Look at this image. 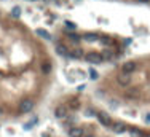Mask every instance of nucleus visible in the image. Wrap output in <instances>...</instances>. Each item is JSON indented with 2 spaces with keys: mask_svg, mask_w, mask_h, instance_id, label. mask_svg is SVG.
Returning <instances> with one entry per match:
<instances>
[{
  "mask_svg": "<svg viewBox=\"0 0 150 137\" xmlns=\"http://www.w3.org/2000/svg\"><path fill=\"white\" fill-rule=\"evenodd\" d=\"M130 134H131V137H144V132L139 129H131Z\"/></svg>",
  "mask_w": 150,
  "mask_h": 137,
  "instance_id": "nucleus-16",
  "label": "nucleus"
},
{
  "mask_svg": "<svg viewBox=\"0 0 150 137\" xmlns=\"http://www.w3.org/2000/svg\"><path fill=\"white\" fill-rule=\"evenodd\" d=\"M2 112H3V109H2V107H0V115H2Z\"/></svg>",
  "mask_w": 150,
  "mask_h": 137,
  "instance_id": "nucleus-25",
  "label": "nucleus"
},
{
  "mask_svg": "<svg viewBox=\"0 0 150 137\" xmlns=\"http://www.w3.org/2000/svg\"><path fill=\"white\" fill-rule=\"evenodd\" d=\"M101 56H102V59H112L113 53L112 51H104V54H101Z\"/></svg>",
  "mask_w": 150,
  "mask_h": 137,
  "instance_id": "nucleus-20",
  "label": "nucleus"
},
{
  "mask_svg": "<svg viewBox=\"0 0 150 137\" xmlns=\"http://www.w3.org/2000/svg\"><path fill=\"white\" fill-rule=\"evenodd\" d=\"M24 129H26V131H29V129H32V123H27V124H24Z\"/></svg>",
  "mask_w": 150,
  "mask_h": 137,
  "instance_id": "nucleus-22",
  "label": "nucleus"
},
{
  "mask_svg": "<svg viewBox=\"0 0 150 137\" xmlns=\"http://www.w3.org/2000/svg\"><path fill=\"white\" fill-rule=\"evenodd\" d=\"M50 68H51V65L45 64V65H43V72H50Z\"/></svg>",
  "mask_w": 150,
  "mask_h": 137,
  "instance_id": "nucleus-23",
  "label": "nucleus"
},
{
  "mask_svg": "<svg viewBox=\"0 0 150 137\" xmlns=\"http://www.w3.org/2000/svg\"><path fill=\"white\" fill-rule=\"evenodd\" d=\"M32 109H34V100H32V99H24V100H21L19 107H18L19 113H29Z\"/></svg>",
  "mask_w": 150,
  "mask_h": 137,
  "instance_id": "nucleus-1",
  "label": "nucleus"
},
{
  "mask_svg": "<svg viewBox=\"0 0 150 137\" xmlns=\"http://www.w3.org/2000/svg\"><path fill=\"white\" fill-rule=\"evenodd\" d=\"M89 77H91V80H97L99 78V73L96 72L94 68H89Z\"/></svg>",
  "mask_w": 150,
  "mask_h": 137,
  "instance_id": "nucleus-18",
  "label": "nucleus"
},
{
  "mask_svg": "<svg viewBox=\"0 0 150 137\" xmlns=\"http://www.w3.org/2000/svg\"><path fill=\"white\" fill-rule=\"evenodd\" d=\"M64 24H65V27H67L69 31H75V29H77V24H75V22H72V21H65Z\"/></svg>",
  "mask_w": 150,
  "mask_h": 137,
  "instance_id": "nucleus-17",
  "label": "nucleus"
},
{
  "mask_svg": "<svg viewBox=\"0 0 150 137\" xmlns=\"http://www.w3.org/2000/svg\"><path fill=\"white\" fill-rule=\"evenodd\" d=\"M83 40L89 41V43H91V41H97L99 40V35L97 34H93V32H91V34H85V35H83Z\"/></svg>",
  "mask_w": 150,
  "mask_h": 137,
  "instance_id": "nucleus-11",
  "label": "nucleus"
},
{
  "mask_svg": "<svg viewBox=\"0 0 150 137\" xmlns=\"http://www.w3.org/2000/svg\"><path fill=\"white\" fill-rule=\"evenodd\" d=\"M69 56L74 58V59H80V58H83V50L82 48H75V50H72V51H69Z\"/></svg>",
  "mask_w": 150,
  "mask_h": 137,
  "instance_id": "nucleus-9",
  "label": "nucleus"
},
{
  "mask_svg": "<svg viewBox=\"0 0 150 137\" xmlns=\"http://www.w3.org/2000/svg\"><path fill=\"white\" fill-rule=\"evenodd\" d=\"M121 70H123V73H133L134 70H136V62L134 61H128V62H125L123 64V67H121Z\"/></svg>",
  "mask_w": 150,
  "mask_h": 137,
  "instance_id": "nucleus-5",
  "label": "nucleus"
},
{
  "mask_svg": "<svg viewBox=\"0 0 150 137\" xmlns=\"http://www.w3.org/2000/svg\"><path fill=\"white\" fill-rule=\"evenodd\" d=\"M117 81H118V85H121V86H125V88H126V86L130 85V81H131V75L121 72L118 77H117Z\"/></svg>",
  "mask_w": 150,
  "mask_h": 137,
  "instance_id": "nucleus-4",
  "label": "nucleus"
},
{
  "mask_svg": "<svg viewBox=\"0 0 150 137\" xmlns=\"http://www.w3.org/2000/svg\"><path fill=\"white\" fill-rule=\"evenodd\" d=\"M70 107H72V109H78V107H80V102H78L77 99L72 100V102H70Z\"/></svg>",
  "mask_w": 150,
  "mask_h": 137,
  "instance_id": "nucleus-21",
  "label": "nucleus"
},
{
  "mask_svg": "<svg viewBox=\"0 0 150 137\" xmlns=\"http://www.w3.org/2000/svg\"><path fill=\"white\" fill-rule=\"evenodd\" d=\"M140 2H149V0H140Z\"/></svg>",
  "mask_w": 150,
  "mask_h": 137,
  "instance_id": "nucleus-26",
  "label": "nucleus"
},
{
  "mask_svg": "<svg viewBox=\"0 0 150 137\" xmlns=\"http://www.w3.org/2000/svg\"><path fill=\"white\" fill-rule=\"evenodd\" d=\"M11 16H13V18H19L21 16V7H13V10H11Z\"/></svg>",
  "mask_w": 150,
  "mask_h": 137,
  "instance_id": "nucleus-15",
  "label": "nucleus"
},
{
  "mask_svg": "<svg viewBox=\"0 0 150 137\" xmlns=\"http://www.w3.org/2000/svg\"><path fill=\"white\" fill-rule=\"evenodd\" d=\"M56 53H58L59 56H69V50L65 48L64 45H58V46H56Z\"/></svg>",
  "mask_w": 150,
  "mask_h": 137,
  "instance_id": "nucleus-12",
  "label": "nucleus"
},
{
  "mask_svg": "<svg viewBox=\"0 0 150 137\" xmlns=\"http://www.w3.org/2000/svg\"><path fill=\"white\" fill-rule=\"evenodd\" d=\"M86 137H91V136H86Z\"/></svg>",
  "mask_w": 150,
  "mask_h": 137,
  "instance_id": "nucleus-27",
  "label": "nucleus"
},
{
  "mask_svg": "<svg viewBox=\"0 0 150 137\" xmlns=\"http://www.w3.org/2000/svg\"><path fill=\"white\" fill-rule=\"evenodd\" d=\"M99 41L102 45H106V46H109L110 43H112V38H109V37H106V35H102V37H99Z\"/></svg>",
  "mask_w": 150,
  "mask_h": 137,
  "instance_id": "nucleus-14",
  "label": "nucleus"
},
{
  "mask_svg": "<svg viewBox=\"0 0 150 137\" xmlns=\"http://www.w3.org/2000/svg\"><path fill=\"white\" fill-rule=\"evenodd\" d=\"M35 34L40 35V37H42V38H45V40H50V38H51V35L48 34V32L45 31V29H37V31H35Z\"/></svg>",
  "mask_w": 150,
  "mask_h": 137,
  "instance_id": "nucleus-13",
  "label": "nucleus"
},
{
  "mask_svg": "<svg viewBox=\"0 0 150 137\" xmlns=\"http://www.w3.org/2000/svg\"><path fill=\"white\" fill-rule=\"evenodd\" d=\"M85 59H86V62H91V64H101V62L104 61L102 59V56L101 54H97V53H88V54L85 56Z\"/></svg>",
  "mask_w": 150,
  "mask_h": 137,
  "instance_id": "nucleus-3",
  "label": "nucleus"
},
{
  "mask_svg": "<svg viewBox=\"0 0 150 137\" xmlns=\"http://www.w3.org/2000/svg\"><path fill=\"white\" fill-rule=\"evenodd\" d=\"M112 129H113V132H115V134H123V132H126V126H125L123 123H117V124H113Z\"/></svg>",
  "mask_w": 150,
  "mask_h": 137,
  "instance_id": "nucleus-7",
  "label": "nucleus"
},
{
  "mask_svg": "<svg viewBox=\"0 0 150 137\" xmlns=\"http://www.w3.org/2000/svg\"><path fill=\"white\" fill-rule=\"evenodd\" d=\"M69 38H70L72 41H80V40H82V37L77 35V34H69Z\"/></svg>",
  "mask_w": 150,
  "mask_h": 137,
  "instance_id": "nucleus-19",
  "label": "nucleus"
},
{
  "mask_svg": "<svg viewBox=\"0 0 150 137\" xmlns=\"http://www.w3.org/2000/svg\"><path fill=\"white\" fill-rule=\"evenodd\" d=\"M125 94H126V97H131V99H137V97L140 96V91H139V88H126Z\"/></svg>",
  "mask_w": 150,
  "mask_h": 137,
  "instance_id": "nucleus-6",
  "label": "nucleus"
},
{
  "mask_svg": "<svg viewBox=\"0 0 150 137\" xmlns=\"http://www.w3.org/2000/svg\"><path fill=\"white\" fill-rule=\"evenodd\" d=\"M96 117H97V121L102 124V126L112 128V120H110L109 113H106V112H97V113H96Z\"/></svg>",
  "mask_w": 150,
  "mask_h": 137,
  "instance_id": "nucleus-2",
  "label": "nucleus"
},
{
  "mask_svg": "<svg viewBox=\"0 0 150 137\" xmlns=\"http://www.w3.org/2000/svg\"><path fill=\"white\" fill-rule=\"evenodd\" d=\"M69 136L70 137H83V129L82 128H72L70 131H69Z\"/></svg>",
  "mask_w": 150,
  "mask_h": 137,
  "instance_id": "nucleus-8",
  "label": "nucleus"
},
{
  "mask_svg": "<svg viewBox=\"0 0 150 137\" xmlns=\"http://www.w3.org/2000/svg\"><path fill=\"white\" fill-rule=\"evenodd\" d=\"M67 117V109L64 105H59L56 109V118H65Z\"/></svg>",
  "mask_w": 150,
  "mask_h": 137,
  "instance_id": "nucleus-10",
  "label": "nucleus"
},
{
  "mask_svg": "<svg viewBox=\"0 0 150 137\" xmlns=\"http://www.w3.org/2000/svg\"><path fill=\"white\" fill-rule=\"evenodd\" d=\"M145 120H147V123H150V113L147 115V117H145Z\"/></svg>",
  "mask_w": 150,
  "mask_h": 137,
  "instance_id": "nucleus-24",
  "label": "nucleus"
}]
</instances>
